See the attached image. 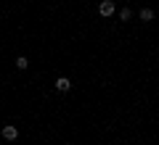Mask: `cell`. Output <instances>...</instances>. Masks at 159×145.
Wrapping results in <instances>:
<instances>
[{
  "label": "cell",
  "instance_id": "5b68a950",
  "mask_svg": "<svg viewBox=\"0 0 159 145\" xmlns=\"http://www.w3.org/2000/svg\"><path fill=\"white\" fill-rule=\"evenodd\" d=\"M13 63H16V69H19V71H27V69H29V58H27V56H19Z\"/></svg>",
  "mask_w": 159,
  "mask_h": 145
},
{
  "label": "cell",
  "instance_id": "277c9868",
  "mask_svg": "<svg viewBox=\"0 0 159 145\" xmlns=\"http://www.w3.org/2000/svg\"><path fill=\"white\" fill-rule=\"evenodd\" d=\"M138 19H141V21H154V8H141Z\"/></svg>",
  "mask_w": 159,
  "mask_h": 145
},
{
  "label": "cell",
  "instance_id": "3957f363",
  "mask_svg": "<svg viewBox=\"0 0 159 145\" xmlns=\"http://www.w3.org/2000/svg\"><path fill=\"white\" fill-rule=\"evenodd\" d=\"M53 87H56L58 92H69V90H72V82H69V77H58L56 82H53Z\"/></svg>",
  "mask_w": 159,
  "mask_h": 145
},
{
  "label": "cell",
  "instance_id": "8992f818",
  "mask_svg": "<svg viewBox=\"0 0 159 145\" xmlns=\"http://www.w3.org/2000/svg\"><path fill=\"white\" fill-rule=\"evenodd\" d=\"M130 19H133V8L125 6L122 11H119V21H130Z\"/></svg>",
  "mask_w": 159,
  "mask_h": 145
},
{
  "label": "cell",
  "instance_id": "7a4b0ae2",
  "mask_svg": "<svg viewBox=\"0 0 159 145\" xmlns=\"http://www.w3.org/2000/svg\"><path fill=\"white\" fill-rule=\"evenodd\" d=\"M3 140H8V143H16V140H19V129L11 127V124H6V127H3Z\"/></svg>",
  "mask_w": 159,
  "mask_h": 145
},
{
  "label": "cell",
  "instance_id": "6da1fadb",
  "mask_svg": "<svg viewBox=\"0 0 159 145\" xmlns=\"http://www.w3.org/2000/svg\"><path fill=\"white\" fill-rule=\"evenodd\" d=\"M98 13L103 19H111L117 13V6H114V0H101V6H98Z\"/></svg>",
  "mask_w": 159,
  "mask_h": 145
}]
</instances>
